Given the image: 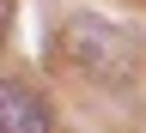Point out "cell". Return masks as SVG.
I'll list each match as a JSON object with an SVG mask.
<instances>
[{"label":"cell","mask_w":146,"mask_h":133,"mask_svg":"<svg viewBox=\"0 0 146 133\" xmlns=\"http://www.w3.org/2000/svg\"><path fill=\"white\" fill-rule=\"evenodd\" d=\"M61 48L85 73H98V79H110V85H128V79H134V36L116 30V24H104V18H85V12L67 18Z\"/></svg>","instance_id":"1"},{"label":"cell","mask_w":146,"mask_h":133,"mask_svg":"<svg viewBox=\"0 0 146 133\" xmlns=\"http://www.w3.org/2000/svg\"><path fill=\"white\" fill-rule=\"evenodd\" d=\"M49 103L36 97L31 85H12L0 79V133H49Z\"/></svg>","instance_id":"2"},{"label":"cell","mask_w":146,"mask_h":133,"mask_svg":"<svg viewBox=\"0 0 146 133\" xmlns=\"http://www.w3.org/2000/svg\"><path fill=\"white\" fill-rule=\"evenodd\" d=\"M6 30H12V0H0V43H6Z\"/></svg>","instance_id":"3"}]
</instances>
